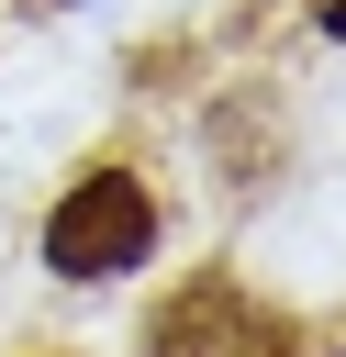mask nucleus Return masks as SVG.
Returning a JSON list of instances; mask_svg holds the SVG:
<instances>
[{
    "label": "nucleus",
    "instance_id": "f257e3e1",
    "mask_svg": "<svg viewBox=\"0 0 346 357\" xmlns=\"http://www.w3.org/2000/svg\"><path fill=\"white\" fill-rule=\"evenodd\" d=\"M156 257V201L123 178V167H89L56 212H45V268L56 279H123Z\"/></svg>",
    "mask_w": 346,
    "mask_h": 357
},
{
    "label": "nucleus",
    "instance_id": "f03ea898",
    "mask_svg": "<svg viewBox=\"0 0 346 357\" xmlns=\"http://www.w3.org/2000/svg\"><path fill=\"white\" fill-rule=\"evenodd\" d=\"M324 33H335V45H346V0H324Z\"/></svg>",
    "mask_w": 346,
    "mask_h": 357
}]
</instances>
